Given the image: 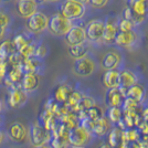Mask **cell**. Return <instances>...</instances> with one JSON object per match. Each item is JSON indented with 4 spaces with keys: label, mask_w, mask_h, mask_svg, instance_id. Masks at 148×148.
<instances>
[{
    "label": "cell",
    "mask_w": 148,
    "mask_h": 148,
    "mask_svg": "<svg viewBox=\"0 0 148 148\" xmlns=\"http://www.w3.org/2000/svg\"><path fill=\"white\" fill-rule=\"evenodd\" d=\"M117 27H118V31H123V32H125V31L135 30L136 25H134V22H133V21L122 18L117 22Z\"/></svg>",
    "instance_id": "74e56055"
},
{
    "label": "cell",
    "mask_w": 148,
    "mask_h": 148,
    "mask_svg": "<svg viewBox=\"0 0 148 148\" xmlns=\"http://www.w3.org/2000/svg\"><path fill=\"white\" fill-rule=\"evenodd\" d=\"M140 1H143V2H148V0H140Z\"/></svg>",
    "instance_id": "db71d44e"
},
{
    "label": "cell",
    "mask_w": 148,
    "mask_h": 148,
    "mask_svg": "<svg viewBox=\"0 0 148 148\" xmlns=\"http://www.w3.org/2000/svg\"><path fill=\"white\" fill-rule=\"evenodd\" d=\"M94 139L92 132L83 126H76L73 130H69V143L73 147H85Z\"/></svg>",
    "instance_id": "3957f363"
},
{
    "label": "cell",
    "mask_w": 148,
    "mask_h": 148,
    "mask_svg": "<svg viewBox=\"0 0 148 148\" xmlns=\"http://www.w3.org/2000/svg\"><path fill=\"white\" fill-rule=\"evenodd\" d=\"M40 85V75L36 73H25L20 82V86L25 93L36 92Z\"/></svg>",
    "instance_id": "ffe728a7"
},
{
    "label": "cell",
    "mask_w": 148,
    "mask_h": 148,
    "mask_svg": "<svg viewBox=\"0 0 148 148\" xmlns=\"http://www.w3.org/2000/svg\"><path fill=\"white\" fill-rule=\"evenodd\" d=\"M108 1L110 0H90L88 5H91L94 9H102V8L106 7Z\"/></svg>",
    "instance_id": "60d3db41"
},
{
    "label": "cell",
    "mask_w": 148,
    "mask_h": 148,
    "mask_svg": "<svg viewBox=\"0 0 148 148\" xmlns=\"http://www.w3.org/2000/svg\"><path fill=\"white\" fill-rule=\"evenodd\" d=\"M77 1H80V2L84 3V5H88V2H90V0H77Z\"/></svg>",
    "instance_id": "681fc988"
},
{
    "label": "cell",
    "mask_w": 148,
    "mask_h": 148,
    "mask_svg": "<svg viewBox=\"0 0 148 148\" xmlns=\"http://www.w3.org/2000/svg\"><path fill=\"white\" fill-rule=\"evenodd\" d=\"M60 12L71 21L80 20L86 13V5L77 0H63L60 7Z\"/></svg>",
    "instance_id": "7a4b0ae2"
},
{
    "label": "cell",
    "mask_w": 148,
    "mask_h": 148,
    "mask_svg": "<svg viewBox=\"0 0 148 148\" xmlns=\"http://www.w3.org/2000/svg\"><path fill=\"white\" fill-rule=\"evenodd\" d=\"M20 68L23 71V73H36L40 75L43 69V63H42V60L38 59L36 56H31L22 60Z\"/></svg>",
    "instance_id": "ac0fdd59"
},
{
    "label": "cell",
    "mask_w": 148,
    "mask_h": 148,
    "mask_svg": "<svg viewBox=\"0 0 148 148\" xmlns=\"http://www.w3.org/2000/svg\"><path fill=\"white\" fill-rule=\"evenodd\" d=\"M86 40L91 43H99L102 42L103 30H104V20L101 19H93L88 21L85 27Z\"/></svg>",
    "instance_id": "8992f818"
},
{
    "label": "cell",
    "mask_w": 148,
    "mask_h": 148,
    "mask_svg": "<svg viewBox=\"0 0 148 148\" xmlns=\"http://www.w3.org/2000/svg\"><path fill=\"white\" fill-rule=\"evenodd\" d=\"M12 42H13V45H14L16 50L18 51L19 49H21L23 45H25V44L31 42V41L28 40V38L25 37V34H19V36H17V37L13 39Z\"/></svg>",
    "instance_id": "ab89813d"
},
{
    "label": "cell",
    "mask_w": 148,
    "mask_h": 148,
    "mask_svg": "<svg viewBox=\"0 0 148 148\" xmlns=\"http://www.w3.org/2000/svg\"><path fill=\"white\" fill-rule=\"evenodd\" d=\"M124 94L119 90V87L116 88H106L104 95V102L107 107H114V106H122L124 102Z\"/></svg>",
    "instance_id": "e0dca14e"
},
{
    "label": "cell",
    "mask_w": 148,
    "mask_h": 148,
    "mask_svg": "<svg viewBox=\"0 0 148 148\" xmlns=\"http://www.w3.org/2000/svg\"><path fill=\"white\" fill-rule=\"evenodd\" d=\"M107 144L111 146L112 148H115L119 146L122 142H123V130H121L118 126H114L112 127L111 130L107 134Z\"/></svg>",
    "instance_id": "cb8c5ba5"
},
{
    "label": "cell",
    "mask_w": 148,
    "mask_h": 148,
    "mask_svg": "<svg viewBox=\"0 0 148 148\" xmlns=\"http://www.w3.org/2000/svg\"><path fill=\"white\" fill-rule=\"evenodd\" d=\"M64 40L69 47L86 42V33L84 27L80 25H73L68 33L64 36Z\"/></svg>",
    "instance_id": "4fadbf2b"
},
{
    "label": "cell",
    "mask_w": 148,
    "mask_h": 148,
    "mask_svg": "<svg viewBox=\"0 0 148 148\" xmlns=\"http://www.w3.org/2000/svg\"><path fill=\"white\" fill-rule=\"evenodd\" d=\"M140 114H142V117H143V121L145 122V123L148 124V106L147 107H144L140 112Z\"/></svg>",
    "instance_id": "7bdbcfd3"
},
{
    "label": "cell",
    "mask_w": 148,
    "mask_h": 148,
    "mask_svg": "<svg viewBox=\"0 0 148 148\" xmlns=\"http://www.w3.org/2000/svg\"><path fill=\"white\" fill-rule=\"evenodd\" d=\"M102 83L105 88H116L119 87V70H107L102 77Z\"/></svg>",
    "instance_id": "7402d4cb"
},
{
    "label": "cell",
    "mask_w": 148,
    "mask_h": 148,
    "mask_svg": "<svg viewBox=\"0 0 148 148\" xmlns=\"http://www.w3.org/2000/svg\"><path fill=\"white\" fill-rule=\"evenodd\" d=\"M85 113H86V118H90V119H92V121H96V119H99V118L102 117L103 115H105L103 110H102L101 107H99L97 105H94L91 108L86 110Z\"/></svg>",
    "instance_id": "8d00e7d4"
},
{
    "label": "cell",
    "mask_w": 148,
    "mask_h": 148,
    "mask_svg": "<svg viewBox=\"0 0 148 148\" xmlns=\"http://www.w3.org/2000/svg\"><path fill=\"white\" fill-rule=\"evenodd\" d=\"M138 41H139V36L136 30L125 31V32L118 31L113 44L123 49H133L138 43Z\"/></svg>",
    "instance_id": "ba28073f"
},
{
    "label": "cell",
    "mask_w": 148,
    "mask_h": 148,
    "mask_svg": "<svg viewBox=\"0 0 148 148\" xmlns=\"http://www.w3.org/2000/svg\"><path fill=\"white\" fill-rule=\"evenodd\" d=\"M2 111V102H1V99H0V113Z\"/></svg>",
    "instance_id": "f5cc1de1"
},
{
    "label": "cell",
    "mask_w": 148,
    "mask_h": 148,
    "mask_svg": "<svg viewBox=\"0 0 148 148\" xmlns=\"http://www.w3.org/2000/svg\"><path fill=\"white\" fill-rule=\"evenodd\" d=\"M23 71L21 70L20 65H17V66H12L11 70L7 73L6 77L8 80H10L13 84H18L21 82L22 80V76H23Z\"/></svg>",
    "instance_id": "d6a6232c"
},
{
    "label": "cell",
    "mask_w": 148,
    "mask_h": 148,
    "mask_svg": "<svg viewBox=\"0 0 148 148\" xmlns=\"http://www.w3.org/2000/svg\"><path fill=\"white\" fill-rule=\"evenodd\" d=\"M5 137H6V135H5V132L0 128V145L3 143V140H5Z\"/></svg>",
    "instance_id": "bcb514c9"
},
{
    "label": "cell",
    "mask_w": 148,
    "mask_h": 148,
    "mask_svg": "<svg viewBox=\"0 0 148 148\" xmlns=\"http://www.w3.org/2000/svg\"><path fill=\"white\" fill-rule=\"evenodd\" d=\"M117 20L112 17H106L104 20V30H103V37H102V43L110 45L114 43V40L118 33Z\"/></svg>",
    "instance_id": "7c38bea8"
},
{
    "label": "cell",
    "mask_w": 148,
    "mask_h": 148,
    "mask_svg": "<svg viewBox=\"0 0 148 148\" xmlns=\"http://www.w3.org/2000/svg\"><path fill=\"white\" fill-rule=\"evenodd\" d=\"M96 105V101L92 96L88 95H83V97L81 99V101L79 102V104L76 105V107L74 108L73 112H80V111H86L88 108H91L92 106Z\"/></svg>",
    "instance_id": "4dcf8cb0"
},
{
    "label": "cell",
    "mask_w": 148,
    "mask_h": 148,
    "mask_svg": "<svg viewBox=\"0 0 148 148\" xmlns=\"http://www.w3.org/2000/svg\"><path fill=\"white\" fill-rule=\"evenodd\" d=\"M14 52H16V48L13 45L12 41H9V40L3 41L0 45V60L7 61L8 58Z\"/></svg>",
    "instance_id": "83f0119b"
},
{
    "label": "cell",
    "mask_w": 148,
    "mask_h": 148,
    "mask_svg": "<svg viewBox=\"0 0 148 148\" xmlns=\"http://www.w3.org/2000/svg\"><path fill=\"white\" fill-rule=\"evenodd\" d=\"M73 91V87L71 86L68 83H62L59 86L56 88V91L53 93V99L56 103L59 104H63L68 97L70 96V94Z\"/></svg>",
    "instance_id": "603a6c76"
},
{
    "label": "cell",
    "mask_w": 148,
    "mask_h": 148,
    "mask_svg": "<svg viewBox=\"0 0 148 148\" xmlns=\"http://www.w3.org/2000/svg\"><path fill=\"white\" fill-rule=\"evenodd\" d=\"M83 93L81 92V91H77V90H73L72 93L70 94V96L68 97V99L63 103V104L65 105L66 107H68L70 111H74V108L76 107V105L79 104V102L81 101V99L83 97Z\"/></svg>",
    "instance_id": "f1b7e54d"
},
{
    "label": "cell",
    "mask_w": 148,
    "mask_h": 148,
    "mask_svg": "<svg viewBox=\"0 0 148 148\" xmlns=\"http://www.w3.org/2000/svg\"><path fill=\"white\" fill-rule=\"evenodd\" d=\"M128 6L133 14L134 25H140L148 17V2H143L140 0H130Z\"/></svg>",
    "instance_id": "9c48e42d"
},
{
    "label": "cell",
    "mask_w": 148,
    "mask_h": 148,
    "mask_svg": "<svg viewBox=\"0 0 148 148\" xmlns=\"http://www.w3.org/2000/svg\"><path fill=\"white\" fill-rule=\"evenodd\" d=\"M48 52L49 49L47 47L45 43H40L37 44V48H36V52H34V56L40 59V60H43L45 56H48Z\"/></svg>",
    "instance_id": "f35d334b"
},
{
    "label": "cell",
    "mask_w": 148,
    "mask_h": 148,
    "mask_svg": "<svg viewBox=\"0 0 148 148\" xmlns=\"http://www.w3.org/2000/svg\"><path fill=\"white\" fill-rule=\"evenodd\" d=\"M73 25V21L65 18L61 12H56L49 17L48 30L54 37H64Z\"/></svg>",
    "instance_id": "6da1fadb"
},
{
    "label": "cell",
    "mask_w": 148,
    "mask_h": 148,
    "mask_svg": "<svg viewBox=\"0 0 148 148\" xmlns=\"http://www.w3.org/2000/svg\"><path fill=\"white\" fill-rule=\"evenodd\" d=\"M8 32H9V29H8V28H1V27H0V40L5 39V38L7 37V34H8Z\"/></svg>",
    "instance_id": "ee69618b"
},
{
    "label": "cell",
    "mask_w": 148,
    "mask_h": 148,
    "mask_svg": "<svg viewBox=\"0 0 148 148\" xmlns=\"http://www.w3.org/2000/svg\"><path fill=\"white\" fill-rule=\"evenodd\" d=\"M2 125H3V116L0 114V127H1Z\"/></svg>",
    "instance_id": "f907efd6"
},
{
    "label": "cell",
    "mask_w": 148,
    "mask_h": 148,
    "mask_svg": "<svg viewBox=\"0 0 148 148\" xmlns=\"http://www.w3.org/2000/svg\"><path fill=\"white\" fill-rule=\"evenodd\" d=\"M49 17L41 11H37L27 19V29L32 34H40L48 30Z\"/></svg>",
    "instance_id": "5b68a950"
},
{
    "label": "cell",
    "mask_w": 148,
    "mask_h": 148,
    "mask_svg": "<svg viewBox=\"0 0 148 148\" xmlns=\"http://www.w3.org/2000/svg\"><path fill=\"white\" fill-rule=\"evenodd\" d=\"M8 135L14 143H23L29 135V130L25 124L20 122H13L8 128Z\"/></svg>",
    "instance_id": "5bb4252c"
},
{
    "label": "cell",
    "mask_w": 148,
    "mask_h": 148,
    "mask_svg": "<svg viewBox=\"0 0 148 148\" xmlns=\"http://www.w3.org/2000/svg\"><path fill=\"white\" fill-rule=\"evenodd\" d=\"M105 116L110 119L112 125H116L122 119V117H123V110H122L121 106L107 107V111H106Z\"/></svg>",
    "instance_id": "4316f807"
},
{
    "label": "cell",
    "mask_w": 148,
    "mask_h": 148,
    "mask_svg": "<svg viewBox=\"0 0 148 148\" xmlns=\"http://www.w3.org/2000/svg\"><path fill=\"white\" fill-rule=\"evenodd\" d=\"M123 63V56L118 51H107L105 53L102 60H101V68L107 71V70H119Z\"/></svg>",
    "instance_id": "8fae6325"
},
{
    "label": "cell",
    "mask_w": 148,
    "mask_h": 148,
    "mask_svg": "<svg viewBox=\"0 0 148 148\" xmlns=\"http://www.w3.org/2000/svg\"><path fill=\"white\" fill-rule=\"evenodd\" d=\"M115 148H127V143L122 142V144H121L119 146H117V147H115Z\"/></svg>",
    "instance_id": "c3c4849f"
},
{
    "label": "cell",
    "mask_w": 148,
    "mask_h": 148,
    "mask_svg": "<svg viewBox=\"0 0 148 148\" xmlns=\"http://www.w3.org/2000/svg\"><path fill=\"white\" fill-rule=\"evenodd\" d=\"M96 148H112L111 146H110V145H108V144H107V143H105V142H102L101 143V144H99V146H97V147Z\"/></svg>",
    "instance_id": "f6af8a7d"
},
{
    "label": "cell",
    "mask_w": 148,
    "mask_h": 148,
    "mask_svg": "<svg viewBox=\"0 0 148 148\" xmlns=\"http://www.w3.org/2000/svg\"><path fill=\"white\" fill-rule=\"evenodd\" d=\"M126 96L135 99L136 102H138L139 104L143 105L148 99V91L146 86L138 81L134 85H132L130 87L127 88Z\"/></svg>",
    "instance_id": "9a60e30c"
},
{
    "label": "cell",
    "mask_w": 148,
    "mask_h": 148,
    "mask_svg": "<svg viewBox=\"0 0 148 148\" xmlns=\"http://www.w3.org/2000/svg\"><path fill=\"white\" fill-rule=\"evenodd\" d=\"M140 139V133L136 127L126 128L123 130V142L124 143H134Z\"/></svg>",
    "instance_id": "1f68e13d"
},
{
    "label": "cell",
    "mask_w": 148,
    "mask_h": 148,
    "mask_svg": "<svg viewBox=\"0 0 148 148\" xmlns=\"http://www.w3.org/2000/svg\"><path fill=\"white\" fill-rule=\"evenodd\" d=\"M121 107H122L123 111H137V110H139L142 107V104H139L138 102H136L135 99L126 96L124 99V102Z\"/></svg>",
    "instance_id": "d590c367"
},
{
    "label": "cell",
    "mask_w": 148,
    "mask_h": 148,
    "mask_svg": "<svg viewBox=\"0 0 148 148\" xmlns=\"http://www.w3.org/2000/svg\"><path fill=\"white\" fill-rule=\"evenodd\" d=\"M29 137L32 145L39 146L43 144H49L51 139V132L47 130L42 125L38 123H33L29 128Z\"/></svg>",
    "instance_id": "52a82bcc"
},
{
    "label": "cell",
    "mask_w": 148,
    "mask_h": 148,
    "mask_svg": "<svg viewBox=\"0 0 148 148\" xmlns=\"http://www.w3.org/2000/svg\"><path fill=\"white\" fill-rule=\"evenodd\" d=\"M58 122L61 123L62 125H64L69 130H73L74 127H76V126L80 125V121H79V118H77L76 113L72 111L69 112L68 114H65V115H63V116L58 118Z\"/></svg>",
    "instance_id": "d4e9b609"
},
{
    "label": "cell",
    "mask_w": 148,
    "mask_h": 148,
    "mask_svg": "<svg viewBox=\"0 0 148 148\" xmlns=\"http://www.w3.org/2000/svg\"><path fill=\"white\" fill-rule=\"evenodd\" d=\"M112 128V123L110 122V119L106 117L105 115H103L101 118L96 119L94 122L92 128V135L96 138H103L108 134V132Z\"/></svg>",
    "instance_id": "d6986e66"
},
{
    "label": "cell",
    "mask_w": 148,
    "mask_h": 148,
    "mask_svg": "<svg viewBox=\"0 0 148 148\" xmlns=\"http://www.w3.org/2000/svg\"><path fill=\"white\" fill-rule=\"evenodd\" d=\"M138 81H139V76L133 70H130V69L119 70V82H121L119 87L127 91L128 87L134 85Z\"/></svg>",
    "instance_id": "44dd1931"
},
{
    "label": "cell",
    "mask_w": 148,
    "mask_h": 148,
    "mask_svg": "<svg viewBox=\"0 0 148 148\" xmlns=\"http://www.w3.org/2000/svg\"><path fill=\"white\" fill-rule=\"evenodd\" d=\"M45 1H48V2H53V3H56V2H60L62 0H45Z\"/></svg>",
    "instance_id": "816d5d0a"
},
{
    "label": "cell",
    "mask_w": 148,
    "mask_h": 148,
    "mask_svg": "<svg viewBox=\"0 0 148 148\" xmlns=\"http://www.w3.org/2000/svg\"><path fill=\"white\" fill-rule=\"evenodd\" d=\"M28 101V93H25L20 85H14L13 87L9 88L8 94V105L12 110H17L19 107L23 106Z\"/></svg>",
    "instance_id": "30bf717a"
},
{
    "label": "cell",
    "mask_w": 148,
    "mask_h": 148,
    "mask_svg": "<svg viewBox=\"0 0 148 148\" xmlns=\"http://www.w3.org/2000/svg\"><path fill=\"white\" fill-rule=\"evenodd\" d=\"M13 22V17L6 9H1L0 8V27L1 28H10Z\"/></svg>",
    "instance_id": "836d02e7"
},
{
    "label": "cell",
    "mask_w": 148,
    "mask_h": 148,
    "mask_svg": "<svg viewBox=\"0 0 148 148\" xmlns=\"http://www.w3.org/2000/svg\"><path fill=\"white\" fill-rule=\"evenodd\" d=\"M87 52H88V45L86 42L69 47V54L74 60H77V59L87 56Z\"/></svg>",
    "instance_id": "484cf974"
},
{
    "label": "cell",
    "mask_w": 148,
    "mask_h": 148,
    "mask_svg": "<svg viewBox=\"0 0 148 148\" xmlns=\"http://www.w3.org/2000/svg\"><path fill=\"white\" fill-rule=\"evenodd\" d=\"M96 69L97 62L95 61V59L90 56H85L74 61L73 73L80 77H88L96 71Z\"/></svg>",
    "instance_id": "277c9868"
},
{
    "label": "cell",
    "mask_w": 148,
    "mask_h": 148,
    "mask_svg": "<svg viewBox=\"0 0 148 148\" xmlns=\"http://www.w3.org/2000/svg\"><path fill=\"white\" fill-rule=\"evenodd\" d=\"M0 5H1V0H0Z\"/></svg>",
    "instance_id": "11a10c76"
},
{
    "label": "cell",
    "mask_w": 148,
    "mask_h": 148,
    "mask_svg": "<svg viewBox=\"0 0 148 148\" xmlns=\"http://www.w3.org/2000/svg\"><path fill=\"white\" fill-rule=\"evenodd\" d=\"M122 16H123L122 18H124V19H127V20H130V21L133 20V14H132V11H130V8L128 5L124 8L123 14H122Z\"/></svg>",
    "instance_id": "b9f144b4"
},
{
    "label": "cell",
    "mask_w": 148,
    "mask_h": 148,
    "mask_svg": "<svg viewBox=\"0 0 148 148\" xmlns=\"http://www.w3.org/2000/svg\"><path fill=\"white\" fill-rule=\"evenodd\" d=\"M34 148H52L49 144H43V145H39V146H34Z\"/></svg>",
    "instance_id": "7dc6e473"
},
{
    "label": "cell",
    "mask_w": 148,
    "mask_h": 148,
    "mask_svg": "<svg viewBox=\"0 0 148 148\" xmlns=\"http://www.w3.org/2000/svg\"><path fill=\"white\" fill-rule=\"evenodd\" d=\"M49 145L52 148H68L70 146L69 136L52 135V137H51V139H50L49 142Z\"/></svg>",
    "instance_id": "f546056e"
},
{
    "label": "cell",
    "mask_w": 148,
    "mask_h": 148,
    "mask_svg": "<svg viewBox=\"0 0 148 148\" xmlns=\"http://www.w3.org/2000/svg\"><path fill=\"white\" fill-rule=\"evenodd\" d=\"M38 5L37 0H18L17 3V12L21 18L28 19L30 16L38 11Z\"/></svg>",
    "instance_id": "2e32d148"
},
{
    "label": "cell",
    "mask_w": 148,
    "mask_h": 148,
    "mask_svg": "<svg viewBox=\"0 0 148 148\" xmlns=\"http://www.w3.org/2000/svg\"><path fill=\"white\" fill-rule=\"evenodd\" d=\"M36 48H37V44L34 43V42H29V43H27L25 45H23L21 49H19L18 53L22 56L23 59L31 58V56H34Z\"/></svg>",
    "instance_id": "e575fe53"
}]
</instances>
